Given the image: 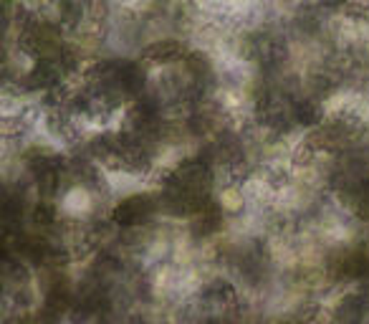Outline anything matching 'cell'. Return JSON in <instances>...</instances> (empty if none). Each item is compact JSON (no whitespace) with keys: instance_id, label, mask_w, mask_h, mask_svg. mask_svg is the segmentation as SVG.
I'll return each instance as SVG.
<instances>
[{"instance_id":"6da1fadb","label":"cell","mask_w":369,"mask_h":324,"mask_svg":"<svg viewBox=\"0 0 369 324\" xmlns=\"http://www.w3.org/2000/svg\"><path fill=\"white\" fill-rule=\"evenodd\" d=\"M150 210H152L150 198H129L126 203H122V206L117 208L114 218H117V223H122V226H134V223H139L142 218H147Z\"/></svg>"},{"instance_id":"7a4b0ae2","label":"cell","mask_w":369,"mask_h":324,"mask_svg":"<svg viewBox=\"0 0 369 324\" xmlns=\"http://www.w3.org/2000/svg\"><path fill=\"white\" fill-rule=\"evenodd\" d=\"M177 54H180V48L175 46V43H167V46H152L144 56H150V58H170V56H177Z\"/></svg>"}]
</instances>
